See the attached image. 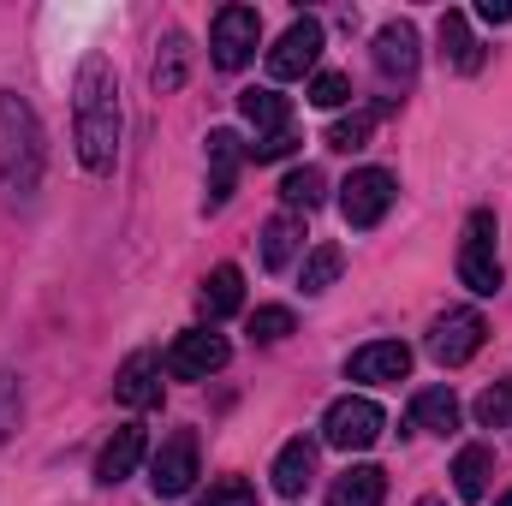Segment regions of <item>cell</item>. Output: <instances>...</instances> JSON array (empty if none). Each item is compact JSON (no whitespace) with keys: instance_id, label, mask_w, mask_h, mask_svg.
I'll use <instances>...</instances> for the list:
<instances>
[{"instance_id":"cell-10","label":"cell","mask_w":512,"mask_h":506,"mask_svg":"<svg viewBox=\"0 0 512 506\" xmlns=\"http://www.w3.org/2000/svg\"><path fill=\"white\" fill-rule=\"evenodd\" d=\"M316 60H322V24L316 18H292L286 36L268 48V78H280V84L286 78H304Z\"/></svg>"},{"instance_id":"cell-36","label":"cell","mask_w":512,"mask_h":506,"mask_svg":"<svg viewBox=\"0 0 512 506\" xmlns=\"http://www.w3.org/2000/svg\"><path fill=\"white\" fill-rule=\"evenodd\" d=\"M417 506H441V501H417Z\"/></svg>"},{"instance_id":"cell-13","label":"cell","mask_w":512,"mask_h":506,"mask_svg":"<svg viewBox=\"0 0 512 506\" xmlns=\"http://www.w3.org/2000/svg\"><path fill=\"white\" fill-rule=\"evenodd\" d=\"M114 399H120V405H131V411L161 405V358L131 352L126 364H120V376H114Z\"/></svg>"},{"instance_id":"cell-35","label":"cell","mask_w":512,"mask_h":506,"mask_svg":"<svg viewBox=\"0 0 512 506\" xmlns=\"http://www.w3.org/2000/svg\"><path fill=\"white\" fill-rule=\"evenodd\" d=\"M501 506H512V495H501Z\"/></svg>"},{"instance_id":"cell-33","label":"cell","mask_w":512,"mask_h":506,"mask_svg":"<svg viewBox=\"0 0 512 506\" xmlns=\"http://www.w3.org/2000/svg\"><path fill=\"white\" fill-rule=\"evenodd\" d=\"M18 411H24V399H18V376H6V370H0V441L12 435Z\"/></svg>"},{"instance_id":"cell-34","label":"cell","mask_w":512,"mask_h":506,"mask_svg":"<svg viewBox=\"0 0 512 506\" xmlns=\"http://www.w3.org/2000/svg\"><path fill=\"white\" fill-rule=\"evenodd\" d=\"M477 18H483V24H512V0H483Z\"/></svg>"},{"instance_id":"cell-26","label":"cell","mask_w":512,"mask_h":506,"mask_svg":"<svg viewBox=\"0 0 512 506\" xmlns=\"http://www.w3.org/2000/svg\"><path fill=\"white\" fill-rule=\"evenodd\" d=\"M179 84H185V36H179V30H167L161 60H155V90L167 96V90H179Z\"/></svg>"},{"instance_id":"cell-3","label":"cell","mask_w":512,"mask_h":506,"mask_svg":"<svg viewBox=\"0 0 512 506\" xmlns=\"http://www.w3.org/2000/svg\"><path fill=\"white\" fill-rule=\"evenodd\" d=\"M501 251H495V215L477 209L465 221V239H459V286H471L477 298H495L501 292Z\"/></svg>"},{"instance_id":"cell-6","label":"cell","mask_w":512,"mask_h":506,"mask_svg":"<svg viewBox=\"0 0 512 506\" xmlns=\"http://www.w3.org/2000/svg\"><path fill=\"white\" fill-rule=\"evenodd\" d=\"M262 42V12L256 6H221L215 24H209V48H215V66L221 72H239Z\"/></svg>"},{"instance_id":"cell-32","label":"cell","mask_w":512,"mask_h":506,"mask_svg":"<svg viewBox=\"0 0 512 506\" xmlns=\"http://www.w3.org/2000/svg\"><path fill=\"white\" fill-rule=\"evenodd\" d=\"M298 149V131L286 126V131H268V137H256L251 143V161H286Z\"/></svg>"},{"instance_id":"cell-31","label":"cell","mask_w":512,"mask_h":506,"mask_svg":"<svg viewBox=\"0 0 512 506\" xmlns=\"http://www.w3.org/2000/svg\"><path fill=\"white\" fill-rule=\"evenodd\" d=\"M197 506H256V489L245 483V477H221V483H215Z\"/></svg>"},{"instance_id":"cell-11","label":"cell","mask_w":512,"mask_h":506,"mask_svg":"<svg viewBox=\"0 0 512 506\" xmlns=\"http://www.w3.org/2000/svg\"><path fill=\"white\" fill-rule=\"evenodd\" d=\"M376 72L387 84H411L417 78V30L405 18H393L376 30Z\"/></svg>"},{"instance_id":"cell-1","label":"cell","mask_w":512,"mask_h":506,"mask_svg":"<svg viewBox=\"0 0 512 506\" xmlns=\"http://www.w3.org/2000/svg\"><path fill=\"white\" fill-rule=\"evenodd\" d=\"M72 126H78V161L90 173H108L120 161V78L102 54L78 66L72 84Z\"/></svg>"},{"instance_id":"cell-5","label":"cell","mask_w":512,"mask_h":506,"mask_svg":"<svg viewBox=\"0 0 512 506\" xmlns=\"http://www.w3.org/2000/svg\"><path fill=\"white\" fill-rule=\"evenodd\" d=\"M393 197H399V185H393L387 167H358V173L340 185V215H346V227L370 233V227H382V215L393 209Z\"/></svg>"},{"instance_id":"cell-12","label":"cell","mask_w":512,"mask_h":506,"mask_svg":"<svg viewBox=\"0 0 512 506\" xmlns=\"http://www.w3.org/2000/svg\"><path fill=\"white\" fill-rule=\"evenodd\" d=\"M411 376V346L399 340H370L346 358V381H405Z\"/></svg>"},{"instance_id":"cell-7","label":"cell","mask_w":512,"mask_h":506,"mask_svg":"<svg viewBox=\"0 0 512 506\" xmlns=\"http://www.w3.org/2000/svg\"><path fill=\"white\" fill-rule=\"evenodd\" d=\"M483 334H489V322H483L477 310H447V316H435V328H429V358H435L441 370H459V364H471V358L483 352Z\"/></svg>"},{"instance_id":"cell-21","label":"cell","mask_w":512,"mask_h":506,"mask_svg":"<svg viewBox=\"0 0 512 506\" xmlns=\"http://www.w3.org/2000/svg\"><path fill=\"white\" fill-rule=\"evenodd\" d=\"M239 114L256 126V137L292 126V102H286L280 90H239Z\"/></svg>"},{"instance_id":"cell-27","label":"cell","mask_w":512,"mask_h":506,"mask_svg":"<svg viewBox=\"0 0 512 506\" xmlns=\"http://www.w3.org/2000/svg\"><path fill=\"white\" fill-rule=\"evenodd\" d=\"M387 108H364V114H352V120H340V126L328 131V149H346V155H352V149H364V143H370V131H376V120H382Z\"/></svg>"},{"instance_id":"cell-8","label":"cell","mask_w":512,"mask_h":506,"mask_svg":"<svg viewBox=\"0 0 512 506\" xmlns=\"http://www.w3.org/2000/svg\"><path fill=\"white\" fill-rule=\"evenodd\" d=\"M191 483H197V435L179 429V435H167V441L155 447V459H149V489H155L161 501H179V495H191Z\"/></svg>"},{"instance_id":"cell-9","label":"cell","mask_w":512,"mask_h":506,"mask_svg":"<svg viewBox=\"0 0 512 506\" xmlns=\"http://www.w3.org/2000/svg\"><path fill=\"white\" fill-rule=\"evenodd\" d=\"M227 358H233V346L221 334H209V328H191V334H179L167 346V370L179 381H209L215 370H227Z\"/></svg>"},{"instance_id":"cell-14","label":"cell","mask_w":512,"mask_h":506,"mask_svg":"<svg viewBox=\"0 0 512 506\" xmlns=\"http://www.w3.org/2000/svg\"><path fill=\"white\" fill-rule=\"evenodd\" d=\"M239 161H245V143H239V131L215 126V131H209V209H221V203L233 197Z\"/></svg>"},{"instance_id":"cell-16","label":"cell","mask_w":512,"mask_h":506,"mask_svg":"<svg viewBox=\"0 0 512 506\" xmlns=\"http://www.w3.org/2000/svg\"><path fill=\"white\" fill-rule=\"evenodd\" d=\"M316 483V441H286L280 453H274V495H286V501H298L304 489Z\"/></svg>"},{"instance_id":"cell-24","label":"cell","mask_w":512,"mask_h":506,"mask_svg":"<svg viewBox=\"0 0 512 506\" xmlns=\"http://www.w3.org/2000/svg\"><path fill=\"white\" fill-rule=\"evenodd\" d=\"M441 54H447L459 72H477V66H483V48L471 42V24H465V12H447V18H441Z\"/></svg>"},{"instance_id":"cell-23","label":"cell","mask_w":512,"mask_h":506,"mask_svg":"<svg viewBox=\"0 0 512 506\" xmlns=\"http://www.w3.org/2000/svg\"><path fill=\"white\" fill-rule=\"evenodd\" d=\"M280 197H286V209H292V215H310V209H322V197H328V179H322V167H292V173L280 179Z\"/></svg>"},{"instance_id":"cell-30","label":"cell","mask_w":512,"mask_h":506,"mask_svg":"<svg viewBox=\"0 0 512 506\" xmlns=\"http://www.w3.org/2000/svg\"><path fill=\"white\" fill-rule=\"evenodd\" d=\"M310 102L316 108H346L352 102V78L346 72H316L310 78Z\"/></svg>"},{"instance_id":"cell-18","label":"cell","mask_w":512,"mask_h":506,"mask_svg":"<svg viewBox=\"0 0 512 506\" xmlns=\"http://www.w3.org/2000/svg\"><path fill=\"white\" fill-rule=\"evenodd\" d=\"M197 304H203V316H209V322H221V316H233V310L245 304V274H239L233 262H221V268H209V280H203V292H197Z\"/></svg>"},{"instance_id":"cell-17","label":"cell","mask_w":512,"mask_h":506,"mask_svg":"<svg viewBox=\"0 0 512 506\" xmlns=\"http://www.w3.org/2000/svg\"><path fill=\"white\" fill-rule=\"evenodd\" d=\"M382 495H387V471L382 465H352V471L334 477L328 506H382Z\"/></svg>"},{"instance_id":"cell-22","label":"cell","mask_w":512,"mask_h":506,"mask_svg":"<svg viewBox=\"0 0 512 506\" xmlns=\"http://www.w3.org/2000/svg\"><path fill=\"white\" fill-rule=\"evenodd\" d=\"M298 245H304V221L298 215H274L262 227V268H286L298 256Z\"/></svg>"},{"instance_id":"cell-4","label":"cell","mask_w":512,"mask_h":506,"mask_svg":"<svg viewBox=\"0 0 512 506\" xmlns=\"http://www.w3.org/2000/svg\"><path fill=\"white\" fill-rule=\"evenodd\" d=\"M382 405L376 399H364V393H346V399H334L328 405V417H322V441L328 447H340V453H364V447H376V435H382Z\"/></svg>"},{"instance_id":"cell-25","label":"cell","mask_w":512,"mask_h":506,"mask_svg":"<svg viewBox=\"0 0 512 506\" xmlns=\"http://www.w3.org/2000/svg\"><path fill=\"white\" fill-rule=\"evenodd\" d=\"M340 268H346V251L340 245H316V251L304 256V268H298V286L304 292H328L340 280Z\"/></svg>"},{"instance_id":"cell-19","label":"cell","mask_w":512,"mask_h":506,"mask_svg":"<svg viewBox=\"0 0 512 506\" xmlns=\"http://www.w3.org/2000/svg\"><path fill=\"white\" fill-rule=\"evenodd\" d=\"M411 429H423V435H453V429H459V399H453V387H423V393L411 399Z\"/></svg>"},{"instance_id":"cell-28","label":"cell","mask_w":512,"mask_h":506,"mask_svg":"<svg viewBox=\"0 0 512 506\" xmlns=\"http://www.w3.org/2000/svg\"><path fill=\"white\" fill-rule=\"evenodd\" d=\"M292 328H298V322H292V310H286V304H262V310L251 316V340H262V346H280Z\"/></svg>"},{"instance_id":"cell-20","label":"cell","mask_w":512,"mask_h":506,"mask_svg":"<svg viewBox=\"0 0 512 506\" xmlns=\"http://www.w3.org/2000/svg\"><path fill=\"white\" fill-rule=\"evenodd\" d=\"M489 483H495V453L477 447V441L459 447V459H453V489H459V501H483Z\"/></svg>"},{"instance_id":"cell-2","label":"cell","mask_w":512,"mask_h":506,"mask_svg":"<svg viewBox=\"0 0 512 506\" xmlns=\"http://www.w3.org/2000/svg\"><path fill=\"white\" fill-rule=\"evenodd\" d=\"M42 167H48V149H42L36 108H30L24 96L0 90V185H6L12 197H36Z\"/></svg>"},{"instance_id":"cell-29","label":"cell","mask_w":512,"mask_h":506,"mask_svg":"<svg viewBox=\"0 0 512 506\" xmlns=\"http://www.w3.org/2000/svg\"><path fill=\"white\" fill-rule=\"evenodd\" d=\"M477 423H483V429H507L512 423V376L495 381V387L477 399Z\"/></svg>"},{"instance_id":"cell-15","label":"cell","mask_w":512,"mask_h":506,"mask_svg":"<svg viewBox=\"0 0 512 506\" xmlns=\"http://www.w3.org/2000/svg\"><path fill=\"white\" fill-rule=\"evenodd\" d=\"M143 453H149V435H143L137 423L114 429V441L96 453V483H108V489H114V483H126L131 471H137V459H143Z\"/></svg>"}]
</instances>
